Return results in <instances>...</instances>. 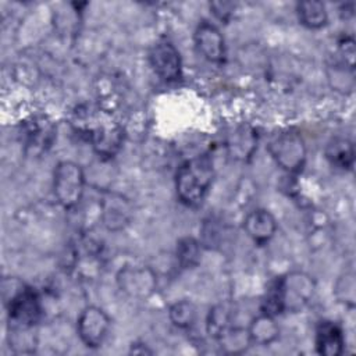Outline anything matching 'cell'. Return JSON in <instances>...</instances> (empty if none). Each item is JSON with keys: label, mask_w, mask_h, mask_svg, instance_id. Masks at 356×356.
Returning <instances> with one entry per match:
<instances>
[{"label": "cell", "mask_w": 356, "mask_h": 356, "mask_svg": "<svg viewBox=\"0 0 356 356\" xmlns=\"http://www.w3.org/2000/svg\"><path fill=\"white\" fill-rule=\"evenodd\" d=\"M213 161L207 154L184 161L175 175V189L179 200L191 207L199 206L213 181Z\"/></svg>", "instance_id": "cell-1"}, {"label": "cell", "mask_w": 356, "mask_h": 356, "mask_svg": "<svg viewBox=\"0 0 356 356\" xmlns=\"http://www.w3.org/2000/svg\"><path fill=\"white\" fill-rule=\"evenodd\" d=\"M7 316L10 328L15 332H25L33 328L42 317V303L38 292L31 286H21L8 300Z\"/></svg>", "instance_id": "cell-2"}, {"label": "cell", "mask_w": 356, "mask_h": 356, "mask_svg": "<svg viewBox=\"0 0 356 356\" xmlns=\"http://www.w3.org/2000/svg\"><path fill=\"white\" fill-rule=\"evenodd\" d=\"M53 189L58 203L64 209L75 207L85 191V174L74 161H60L54 168Z\"/></svg>", "instance_id": "cell-3"}, {"label": "cell", "mask_w": 356, "mask_h": 356, "mask_svg": "<svg viewBox=\"0 0 356 356\" xmlns=\"http://www.w3.org/2000/svg\"><path fill=\"white\" fill-rule=\"evenodd\" d=\"M268 152L275 163L288 172L302 170L306 160V145L295 131L277 134L268 143Z\"/></svg>", "instance_id": "cell-4"}, {"label": "cell", "mask_w": 356, "mask_h": 356, "mask_svg": "<svg viewBox=\"0 0 356 356\" xmlns=\"http://www.w3.org/2000/svg\"><path fill=\"white\" fill-rule=\"evenodd\" d=\"M82 131L86 132L95 152L104 159L115 156L124 140L122 128L111 120L102 118L97 124H85Z\"/></svg>", "instance_id": "cell-5"}, {"label": "cell", "mask_w": 356, "mask_h": 356, "mask_svg": "<svg viewBox=\"0 0 356 356\" xmlns=\"http://www.w3.org/2000/svg\"><path fill=\"white\" fill-rule=\"evenodd\" d=\"M284 307L289 312L303 310L313 298L314 281L310 275L300 271H293L280 278Z\"/></svg>", "instance_id": "cell-6"}, {"label": "cell", "mask_w": 356, "mask_h": 356, "mask_svg": "<svg viewBox=\"0 0 356 356\" xmlns=\"http://www.w3.org/2000/svg\"><path fill=\"white\" fill-rule=\"evenodd\" d=\"M110 330V318L104 310L96 306L85 307L76 321V331L88 348H99L104 342Z\"/></svg>", "instance_id": "cell-7"}, {"label": "cell", "mask_w": 356, "mask_h": 356, "mask_svg": "<svg viewBox=\"0 0 356 356\" xmlns=\"http://www.w3.org/2000/svg\"><path fill=\"white\" fill-rule=\"evenodd\" d=\"M117 284L127 296L145 299L154 292L157 278L150 267L127 266L118 271Z\"/></svg>", "instance_id": "cell-8"}, {"label": "cell", "mask_w": 356, "mask_h": 356, "mask_svg": "<svg viewBox=\"0 0 356 356\" xmlns=\"http://www.w3.org/2000/svg\"><path fill=\"white\" fill-rule=\"evenodd\" d=\"M149 61L154 72L167 82L181 78L182 61L178 49L170 42L154 44L149 53Z\"/></svg>", "instance_id": "cell-9"}, {"label": "cell", "mask_w": 356, "mask_h": 356, "mask_svg": "<svg viewBox=\"0 0 356 356\" xmlns=\"http://www.w3.org/2000/svg\"><path fill=\"white\" fill-rule=\"evenodd\" d=\"M195 43L199 51L211 63H222L225 58V43L218 28L210 22H200L195 31Z\"/></svg>", "instance_id": "cell-10"}, {"label": "cell", "mask_w": 356, "mask_h": 356, "mask_svg": "<svg viewBox=\"0 0 356 356\" xmlns=\"http://www.w3.org/2000/svg\"><path fill=\"white\" fill-rule=\"evenodd\" d=\"M132 216L129 202L118 193H107L102 200V221L110 231H121L125 228Z\"/></svg>", "instance_id": "cell-11"}, {"label": "cell", "mask_w": 356, "mask_h": 356, "mask_svg": "<svg viewBox=\"0 0 356 356\" xmlns=\"http://www.w3.org/2000/svg\"><path fill=\"white\" fill-rule=\"evenodd\" d=\"M243 229L256 243L264 245L274 236L277 231V221L268 210L256 209L246 216Z\"/></svg>", "instance_id": "cell-12"}, {"label": "cell", "mask_w": 356, "mask_h": 356, "mask_svg": "<svg viewBox=\"0 0 356 356\" xmlns=\"http://www.w3.org/2000/svg\"><path fill=\"white\" fill-rule=\"evenodd\" d=\"M345 338L341 327L334 321H321L316 330V349L323 356H339Z\"/></svg>", "instance_id": "cell-13"}, {"label": "cell", "mask_w": 356, "mask_h": 356, "mask_svg": "<svg viewBox=\"0 0 356 356\" xmlns=\"http://www.w3.org/2000/svg\"><path fill=\"white\" fill-rule=\"evenodd\" d=\"M257 145V136L249 127H241L235 129L228 139V153L232 159L246 161L254 153Z\"/></svg>", "instance_id": "cell-14"}, {"label": "cell", "mask_w": 356, "mask_h": 356, "mask_svg": "<svg viewBox=\"0 0 356 356\" xmlns=\"http://www.w3.org/2000/svg\"><path fill=\"white\" fill-rule=\"evenodd\" d=\"M325 157L335 168L352 170L355 163L353 143L346 138H332L325 146Z\"/></svg>", "instance_id": "cell-15"}, {"label": "cell", "mask_w": 356, "mask_h": 356, "mask_svg": "<svg viewBox=\"0 0 356 356\" xmlns=\"http://www.w3.org/2000/svg\"><path fill=\"white\" fill-rule=\"evenodd\" d=\"M248 332L252 343L270 345L278 338L280 327L273 316L260 313L252 320L250 325L248 327Z\"/></svg>", "instance_id": "cell-16"}, {"label": "cell", "mask_w": 356, "mask_h": 356, "mask_svg": "<svg viewBox=\"0 0 356 356\" xmlns=\"http://www.w3.org/2000/svg\"><path fill=\"white\" fill-rule=\"evenodd\" d=\"M296 13L300 24L309 29H320L328 21V13L321 1H300L296 4Z\"/></svg>", "instance_id": "cell-17"}, {"label": "cell", "mask_w": 356, "mask_h": 356, "mask_svg": "<svg viewBox=\"0 0 356 356\" xmlns=\"http://www.w3.org/2000/svg\"><path fill=\"white\" fill-rule=\"evenodd\" d=\"M225 353H242L252 343L249 332L245 328H228L217 339Z\"/></svg>", "instance_id": "cell-18"}, {"label": "cell", "mask_w": 356, "mask_h": 356, "mask_svg": "<svg viewBox=\"0 0 356 356\" xmlns=\"http://www.w3.org/2000/svg\"><path fill=\"white\" fill-rule=\"evenodd\" d=\"M260 310H261L260 313H264V314H268V316H273V317L285 312L280 278H277L275 281H273L268 285V288H267V291H266V293L261 299Z\"/></svg>", "instance_id": "cell-19"}, {"label": "cell", "mask_w": 356, "mask_h": 356, "mask_svg": "<svg viewBox=\"0 0 356 356\" xmlns=\"http://www.w3.org/2000/svg\"><path fill=\"white\" fill-rule=\"evenodd\" d=\"M177 259L182 268H192L200 260V243L192 238H181L177 243Z\"/></svg>", "instance_id": "cell-20"}, {"label": "cell", "mask_w": 356, "mask_h": 356, "mask_svg": "<svg viewBox=\"0 0 356 356\" xmlns=\"http://www.w3.org/2000/svg\"><path fill=\"white\" fill-rule=\"evenodd\" d=\"M170 320L172 321V324L178 328L186 330L189 327L193 325L195 320H196V307L192 302L189 300H179L175 302L171 307H170Z\"/></svg>", "instance_id": "cell-21"}, {"label": "cell", "mask_w": 356, "mask_h": 356, "mask_svg": "<svg viewBox=\"0 0 356 356\" xmlns=\"http://www.w3.org/2000/svg\"><path fill=\"white\" fill-rule=\"evenodd\" d=\"M229 321H231V312L227 306L224 305H218L214 306L207 316V323H206V328L210 337L218 339L222 332L225 330H228L229 327Z\"/></svg>", "instance_id": "cell-22"}, {"label": "cell", "mask_w": 356, "mask_h": 356, "mask_svg": "<svg viewBox=\"0 0 356 356\" xmlns=\"http://www.w3.org/2000/svg\"><path fill=\"white\" fill-rule=\"evenodd\" d=\"M337 292H345V296H342V302L349 305L355 303V277L352 273L345 274V277L338 281Z\"/></svg>", "instance_id": "cell-23"}, {"label": "cell", "mask_w": 356, "mask_h": 356, "mask_svg": "<svg viewBox=\"0 0 356 356\" xmlns=\"http://www.w3.org/2000/svg\"><path fill=\"white\" fill-rule=\"evenodd\" d=\"M339 47L342 54L345 56V63L350 70H353V58H355V42L352 38H343L339 42Z\"/></svg>", "instance_id": "cell-24"}, {"label": "cell", "mask_w": 356, "mask_h": 356, "mask_svg": "<svg viewBox=\"0 0 356 356\" xmlns=\"http://www.w3.org/2000/svg\"><path fill=\"white\" fill-rule=\"evenodd\" d=\"M210 8L213 10L214 15L218 19L227 21L231 17L232 11H234V4L232 3H221V1L220 3H211Z\"/></svg>", "instance_id": "cell-25"}]
</instances>
